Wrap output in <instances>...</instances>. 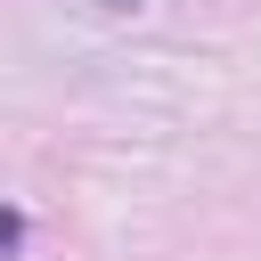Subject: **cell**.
Wrapping results in <instances>:
<instances>
[{
    "mask_svg": "<svg viewBox=\"0 0 261 261\" xmlns=\"http://www.w3.org/2000/svg\"><path fill=\"white\" fill-rule=\"evenodd\" d=\"M98 24H147V16H163L171 0H82Z\"/></svg>",
    "mask_w": 261,
    "mask_h": 261,
    "instance_id": "6da1fadb",
    "label": "cell"
}]
</instances>
